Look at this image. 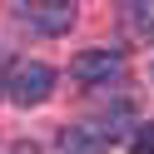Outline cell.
Here are the masks:
<instances>
[{
    "label": "cell",
    "mask_w": 154,
    "mask_h": 154,
    "mask_svg": "<svg viewBox=\"0 0 154 154\" xmlns=\"http://www.w3.org/2000/svg\"><path fill=\"white\" fill-rule=\"evenodd\" d=\"M50 90H55V70H50V65H40V60L15 65V70H10V80H5V100H10V104H20V109L45 104V100H50Z\"/></svg>",
    "instance_id": "6da1fadb"
},
{
    "label": "cell",
    "mask_w": 154,
    "mask_h": 154,
    "mask_svg": "<svg viewBox=\"0 0 154 154\" xmlns=\"http://www.w3.org/2000/svg\"><path fill=\"white\" fill-rule=\"evenodd\" d=\"M15 154H40V149H35L30 139H20V144H15Z\"/></svg>",
    "instance_id": "52a82bcc"
},
{
    "label": "cell",
    "mask_w": 154,
    "mask_h": 154,
    "mask_svg": "<svg viewBox=\"0 0 154 154\" xmlns=\"http://www.w3.org/2000/svg\"><path fill=\"white\" fill-rule=\"evenodd\" d=\"M119 70H124V55H119V50H104V45L80 50V55L70 60V80L85 85V90H104V85H109Z\"/></svg>",
    "instance_id": "7a4b0ae2"
},
{
    "label": "cell",
    "mask_w": 154,
    "mask_h": 154,
    "mask_svg": "<svg viewBox=\"0 0 154 154\" xmlns=\"http://www.w3.org/2000/svg\"><path fill=\"white\" fill-rule=\"evenodd\" d=\"M60 154H109V144L94 129H65L60 134Z\"/></svg>",
    "instance_id": "5b68a950"
},
{
    "label": "cell",
    "mask_w": 154,
    "mask_h": 154,
    "mask_svg": "<svg viewBox=\"0 0 154 154\" xmlns=\"http://www.w3.org/2000/svg\"><path fill=\"white\" fill-rule=\"evenodd\" d=\"M124 25H129L134 40H154V5H144V0H129V5H119Z\"/></svg>",
    "instance_id": "277c9868"
},
{
    "label": "cell",
    "mask_w": 154,
    "mask_h": 154,
    "mask_svg": "<svg viewBox=\"0 0 154 154\" xmlns=\"http://www.w3.org/2000/svg\"><path fill=\"white\" fill-rule=\"evenodd\" d=\"M5 80H10V75H5V60H0V94H5Z\"/></svg>",
    "instance_id": "ba28073f"
},
{
    "label": "cell",
    "mask_w": 154,
    "mask_h": 154,
    "mask_svg": "<svg viewBox=\"0 0 154 154\" xmlns=\"http://www.w3.org/2000/svg\"><path fill=\"white\" fill-rule=\"evenodd\" d=\"M134 154H154V119L134 124Z\"/></svg>",
    "instance_id": "8992f818"
},
{
    "label": "cell",
    "mask_w": 154,
    "mask_h": 154,
    "mask_svg": "<svg viewBox=\"0 0 154 154\" xmlns=\"http://www.w3.org/2000/svg\"><path fill=\"white\" fill-rule=\"evenodd\" d=\"M15 15L40 35H65L75 25V15H80V5H70V0H20Z\"/></svg>",
    "instance_id": "3957f363"
}]
</instances>
